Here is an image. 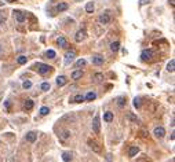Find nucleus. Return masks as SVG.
<instances>
[{
    "label": "nucleus",
    "instance_id": "f257e3e1",
    "mask_svg": "<svg viewBox=\"0 0 175 162\" xmlns=\"http://www.w3.org/2000/svg\"><path fill=\"white\" fill-rule=\"evenodd\" d=\"M36 69H37V71L40 74H46V73H48V71L51 70V68L48 65H44V63H36Z\"/></svg>",
    "mask_w": 175,
    "mask_h": 162
},
{
    "label": "nucleus",
    "instance_id": "f03ea898",
    "mask_svg": "<svg viewBox=\"0 0 175 162\" xmlns=\"http://www.w3.org/2000/svg\"><path fill=\"white\" fill-rule=\"evenodd\" d=\"M75 56H76V52L75 51H68L66 55H65V65H70L72 62H73Z\"/></svg>",
    "mask_w": 175,
    "mask_h": 162
},
{
    "label": "nucleus",
    "instance_id": "7ed1b4c3",
    "mask_svg": "<svg viewBox=\"0 0 175 162\" xmlns=\"http://www.w3.org/2000/svg\"><path fill=\"white\" fill-rule=\"evenodd\" d=\"M152 58H153V52L150 51V50H143L142 54H141V59L145 60V62H146V60H150Z\"/></svg>",
    "mask_w": 175,
    "mask_h": 162
},
{
    "label": "nucleus",
    "instance_id": "20e7f679",
    "mask_svg": "<svg viewBox=\"0 0 175 162\" xmlns=\"http://www.w3.org/2000/svg\"><path fill=\"white\" fill-rule=\"evenodd\" d=\"M99 126H101V124H99V116H95L94 117V121H92V129H94V132L98 135L99 133Z\"/></svg>",
    "mask_w": 175,
    "mask_h": 162
},
{
    "label": "nucleus",
    "instance_id": "39448f33",
    "mask_svg": "<svg viewBox=\"0 0 175 162\" xmlns=\"http://www.w3.org/2000/svg\"><path fill=\"white\" fill-rule=\"evenodd\" d=\"M86 36H87L86 30H84V29H81V30H79V32L76 33V36H75V40H76L77 43H80V41H83V40L86 39Z\"/></svg>",
    "mask_w": 175,
    "mask_h": 162
},
{
    "label": "nucleus",
    "instance_id": "423d86ee",
    "mask_svg": "<svg viewBox=\"0 0 175 162\" xmlns=\"http://www.w3.org/2000/svg\"><path fill=\"white\" fill-rule=\"evenodd\" d=\"M99 22L104 23V25H108V23L110 22V15H109V12L102 14V15L99 17Z\"/></svg>",
    "mask_w": 175,
    "mask_h": 162
},
{
    "label": "nucleus",
    "instance_id": "0eeeda50",
    "mask_svg": "<svg viewBox=\"0 0 175 162\" xmlns=\"http://www.w3.org/2000/svg\"><path fill=\"white\" fill-rule=\"evenodd\" d=\"M154 135H156L157 137H164V135H166V129H164L163 126H157L156 129H154Z\"/></svg>",
    "mask_w": 175,
    "mask_h": 162
},
{
    "label": "nucleus",
    "instance_id": "6e6552de",
    "mask_svg": "<svg viewBox=\"0 0 175 162\" xmlns=\"http://www.w3.org/2000/svg\"><path fill=\"white\" fill-rule=\"evenodd\" d=\"M25 139H26L28 141H31V143H33V141H36V139H37V135H36V133H35V132H29V133H26Z\"/></svg>",
    "mask_w": 175,
    "mask_h": 162
},
{
    "label": "nucleus",
    "instance_id": "1a4fd4ad",
    "mask_svg": "<svg viewBox=\"0 0 175 162\" xmlns=\"http://www.w3.org/2000/svg\"><path fill=\"white\" fill-rule=\"evenodd\" d=\"M92 63L99 66V65L104 63V58H102L101 55H94V56H92Z\"/></svg>",
    "mask_w": 175,
    "mask_h": 162
},
{
    "label": "nucleus",
    "instance_id": "9d476101",
    "mask_svg": "<svg viewBox=\"0 0 175 162\" xmlns=\"http://www.w3.org/2000/svg\"><path fill=\"white\" fill-rule=\"evenodd\" d=\"M57 43H58V45H59V47H62V48H66V47H68V41H66V39L64 36H61L59 39L57 40Z\"/></svg>",
    "mask_w": 175,
    "mask_h": 162
},
{
    "label": "nucleus",
    "instance_id": "9b49d317",
    "mask_svg": "<svg viewBox=\"0 0 175 162\" xmlns=\"http://www.w3.org/2000/svg\"><path fill=\"white\" fill-rule=\"evenodd\" d=\"M14 15H15L18 22H23V21H25V15H23V12H21V11H14Z\"/></svg>",
    "mask_w": 175,
    "mask_h": 162
},
{
    "label": "nucleus",
    "instance_id": "f8f14e48",
    "mask_svg": "<svg viewBox=\"0 0 175 162\" xmlns=\"http://www.w3.org/2000/svg\"><path fill=\"white\" fill-rule=\"evenodd\" d=\"M95 98H96V93H95V92H88V93L84 96V100L92 102V100H95Z\"/></svg>",
    "mask_w": 175,
    "mask_h": 162
},
{
    "label": "nucleus",
    "instance_id": "ddd939ff",
    "mask_svg": "<svg viewBox=\"0 0 175 162\" xmlns=\"http://www.w3.org/2000/svg\"><path fill=\"white\" fill-rule=\"evenodd\" d=\"M33 100H31V99H29V100H25V103H23V110H32L33 109Z\"/></svg>",
    "mask_w": 175,
    "mask_h": 162
},
{
    "label": "nucleus",
    "instance_id": "4468645a",
    "mask_svg": "<svg viewBox=\"0 0 175 162\" xmlns=\"http://www.w3.org/2000/svg\"><path fill=\"white\" fill-rule=\"evenodd\" d=\"M119 50H120V43L119 41H113L110 44V51L112 52H117Z\"/></svg>",
    "mask_w": 175,
    "mask_h": 162
},
{
    "label": "nucleus",
    "instance_id": "2eb2a0df",
    "mask_svg": "<svg viewBox=\"0 0 175 162\" xmlns=\"http://www.w3.org/2000/svg\"><path fill=\"white\" fill-rule=\"evenodd\" d=\"M57 10L58 11H65V10H68V3H65V2L58 3L57 4Z\"/></svg>",
    "mask_w": 175,
    "mask_h": 162
},
{
    "label": "nucleus",
    "instance_id": "dca6fc26",
    "mask_svg": "<svg viewBox=\"0 0 175 162\" xmlns=\"http://www.w3.org/2000/svg\"><path fill=\"white\" fill-rule=\"evenodd\" d=\"M81 77H83V71H81V70H76V71L72 73V78H73V80H79Z\"/></svg>",
    "mask_w": 175,
    "mask_h": 162
},
{
    "label": "nucleus",
    "instance_id": "f3484780",
    "mask_svg": "<svg viewBox=\"0 0 175 162\" xmlns=\"http://www.w3.org/2000/svg\"><path fill=\"white\" fill-rule=\"evenodd\" d=\"M57 84L59 85V87H64V85L66 84V77L65 76H59V77L57 78Z\"/></svg>",
    "mask_w": 175,
    "mask_h": 162
},
{
    "label": "nucleus",
    "instance_id": "a211bd4d",
    "mask_svg": "<svg viewBox=\"0 0 175 162\" xmlns=\"http://www.w3.org/2000/svg\"><path fill=\"white\" fill-rule=\"evenodd\" d=\"M104 120H105L106 122H110L112 120H113V113H112V111H106V113L104 114Z\"/></svg>",
    "mask_w": 175,
    "mask_h": 162
},
{
    "label": "nucleus",
    "instance_id": "6ab92c4d",
    "mask_svg": "<svg viewBox=\"0 0 175 162\" xmlns=\"http://www.w3.org/2000/svg\"><path fill=\"white\" fill-rule=\"evenodd\" d=\"M138 151H139L138 147H137V146H132V147L130 148V151H128V155H130V157H135V155L138 154Z\"/></svg>",
    "mask_w": 175,
    "mask_h": 162
},
{
    "label": "nucleus",
    "instance_id": "aec40b11",
    "mask_svg": "<svg viewBox=\"0 0 175 162\" xmlns=\"http://www.w3.org/2000/svg\"><path fill=\"white\" fill-rule=\"evenodd\" d=\"M167 70L170 71V73H174V70H175V60L174 59H171L170 63L167 65Z\"/></svg>",
    "mask_w": 175,
    "mask_h": 162
},
{
    "label": "nucleus",
    "instance_id": "412c9836",
    "mask_svg": "<svg viewBox=\"0 0 175 162\" xmlns=\"http://www.w3.org/2000/svg\"><path fill=\"white\" fill-rule=\"evenodd\" d=\"M62 159H64L65 162H70L72 161V154L70 152H64V154H62Z\"/></svg>",
    "mask_w": 175,
    "mask_h": 162
},
{
    "label": "nucleus",
    "instance_id": "4be33fe9",
    "mask_svg": "<svg viewBox=\"0 0 175 162\" xmlns=\"http://www.w3.org/2000/svg\"><path fill=\"white\" fill-rule=\"evenodd\" d=\"M73 102H75V103H81V102H84V96H83L81 93L76 95V96L73 98Z\"/></svg>",
    "mask_w": 175,
    "mask_h": 162
},
{
    "label": "nucleus",
    "instance_id": "5701e85b",
    "mask_svg": "<svg viewBox=\"0 0 175 162\" xmlns=\"http://www.w3.org/2000/svg\"><path fill=\"white\" fill-rule=\"evenodd\" d=\"M86 11L87 12H92V11H94V3H87L86 4Z\"/></svg>",
    "mask_w": 175,
    "mask_h": 162
},
{
    "label": "nucleus",
    "instance_id": "b1692460",
    "mask_svg": "<svg viewBox=\"0 0 175 162\" xmlns=\"http://www.w3.org/2000/svg\"><path fill=\"white\" fill-rule=\"evenodd\" d=\"M17 60H18V63H19V65H25V63H26V60H28V58H26L25 55H21V56H18V59H17Z\"/></svg>",
    "mask_w": 175,
    "mask_h": 162
},
{
    "label": "nucleus",
    "instance_id": "393cba45",
    "mask_svg": "<svg viewBox=\"0 0 175 162\" xmlns=\"http://www.w3.org/2000/svg\"><path fill=\"white\" fill-rule=\"evenodd\" d=\"M69 136H70V132H69V131H64V132L61 133V139H62V140H66Z\"/></svg>",
    "mask_w": 175,
    "mask_h": 162
},
{
    "label": "nucleus",
    "instance_id": "a878e982",
    "mask_svg": "<svg viewBox=\"0 0 175 162\" xmlns=\"http://www.w3.org/2000/svg\"><path fill=\"white\" fill-rule=\"evenodd\" d=\"M46 55L48 56V58L52 59V58H55V51H54V50H48V51L46 52Z\"/></svg>",
    "mask_w": 175,
    "mask_h": 162
},
{
    "label": "nucleus",
    "instance_id": "bb28decb",
    "mask_svg": "<svg viewBox=\"0 0 175 162\" xmlns=\"http://www.w3.org/2000/svg\"><path fill=\"white\" fill-rule=\"evenodd\" d=\"M88 143H90L91 148H94V151H95V152H99V147L96 146V143H94V141H88Z\"/></svg>",
    "mask_w": 175,
    "mask_h": 162
},
{
    "label": "nucleus",
    "instance_id": "cd10ccee",
    "mask_svg": "<svg viewBox=\"0 0 175 162\" xmlns=\"http://www.w3.org/2000/svg\"><path fill=\"white\" fill-rule=\"evenodd\" d=\"M134 107L135 109H139L141 107V99L139 98H135L134 99Z\"/></svg>",
    "mask_w": 175,
    "mask_h": 162
},
{
    "label": "nucleus",
    "instance_id": "c85d7f7f",
    "mask_svg": "<svg viewBox=\"0 0 175 162\" xmlns=\"http://www.w3.org/2000/svg\"><path fill=\"white\" fill-rule=\"evenodd\" d=\"M86 63H87V62L84 59H79V60L76 62V68H81V66H84Z\"/></svg>",
    "mask_w": 175,
    "mask_h": 162
},
{
    "label": "nucleus",
    "instance_id": "c756f323",
    "mask_svg": "<svg viewBox=\"0 0 175 162\" xmlns=\"http://www.w3.org/2000/svg\"><path fill=\"white\" fill-rule=\"evenodd\" d=\"M22 87H23V89H29V88L32 87V83H31V81H23Z\"/></svg>",
    "mask_w": 175,
    "mask_h": 162
},
{
    "label": "nucleus",
    "instance_id": "7c9ffc66",
    "mask_svg": "<svg viewBox=\"0 0 175 162\" xmlns=\"http://www.w3.org/2000/svg\"><path fill=\"white\" fill-rule=\"evenodd\" d=\"M48 113H50L48 107H41V109H40V114H41V116H47Z\"/></svg>",
    "mask_w": 175,
    "mask_h": 162
},
{
    "label": "nucleus",
    "instance_id": "2f4dec72",
    "mask_svg": "<svg viewBox=\"0 0 175 162\" xmlns=\"http://www.w3.org/2000/svg\"><path fill=\"white\" fill-rule=\"evenodd\" d=\"M41 89H43V91H48V89H50V84H48V83H43L41 84Z\"/></svg>",
    "mask_w": 175,
    "mask_h": 162
},
{
    "label": "nucleus",
    "instance_id": "473e14b6",
    "mask_svg": "<svg viewBox=\"0 0 175 162\" xmlns=\"http://www.w3.org/2000/svg\"><path fill=\"white\" fill-rule=\"evenodd\" d=\"M124 104H125V99H124V98H119V106L123 107Z\"/></svg>",
    "mask_w": 175,
    "mask_h": 162
},
{
    "label": "nucleus",
    "instance_id": "72a5a7b5",
    "mask_svg": "<svg viewBox=\"0 0 175 162\" xmlns=\"http://www.w3.org/2000/svg\"><path fill=\"white\" fill-rule=\"evenodd\" d=\"M102 78H104V76H102L101 73H96V74H95V80H96V81H101Z\"/></svg>",
    "mask_w": 175,
    "mask_h": 162
},
{
    "label": "nucleus",
    "instance_id": "f704fd0d",
    "mask_svg": "<svg viewBox=\"0 0 175 162\" xmlns=\"http://www.w3.org/2000/svg\"><path fill=\"white\" fill-rule=\"evenodd\" d=\"M150 0H139V6H145V4H148Z\"/></svg>",
    "mask_w": 175,
    "mask_h": 162
},
{
    "label": "nucleus",
    "instance_id": "c9c22d12",
    "mask_svg": "<svg viewBox=\"0 0 175 162\" xmlns=\"http://www.w3.org/2000/svg\"><path fill=\"white\" fill-rule=\"evenodd\" d=\"M128 118H130V120H132V121H137V117H135L134 114H128Z\"/></svg>",
    "mask_w": 175,
    "mask_h": 162
},
{
    "label": "nucleus",
    "instance_id": "e433bc0d",
    "mask_svg": "<svg viewBox=\"0 0 175 162\" xmlns=\"http://www.w3.org/2000/svg\"><path fill=\"white\" fill-rule=\"evenodd\" d=\"M170 4H171V6L174 7V6H175V0H170Z\"/></svg>",
    "mask_w": 175,
    "mask_h": 162
},
{
    "label": "nucleus",
    "instance_id": "4c0bfd02",
    "mask_svg": "<svg viewBox=\"0 0 175 162\" xmlns=\"http://www.w3.org/2000/svg\"><path fill=\"white\" fill-rule=\"evenodd\" d=\"M4 104H6V107H7V109H8V107H10V102H8V100H7V102H6V103H4Z\"/></svg>",
    "mask_w": 175,
    "mask_h": 162
},
{
    "label": "nucleus",
    "instance_id": "58836bf2",
    "mask_svg": "<svg viewBox=\"0 0 175 162\" xmlns=\"http://www.w3.org/2000/svg\"><path fill=\"white\" fill-rule=\"evenodd\" d=\"M2 98H3V93H0V100H2Z\"/></svg>",
    "mask_w": 175,
    "mask_h": 162
},
{
    "label": "nucleus",
    "instance_id": "ea45409f",
    "mask_svg": "<svg viewBox=\"0 0 175 162\" xmlns=\"http://www.w3.org/2000/svg\"><path fill=\"white\" fill-rule=\"evenodd\" d=\"M77 2H81V0H77Z\"/></svg>",
    "mask_w": 175,
    "mask_h": 162
},
{
    "label": "nucleus",
    "instance_id": "a19ab883",
    "mask_svg": "<svg viewBox=\"0 0 175 162\" xmlns=\"http://www.w3.org/2000/svg\"><path fill=\"white\" fill-rule=\"evenodd\" d=\"M0 50H2V48H0Z\"/></svg>",
    "mask_w": 175,
    "mask_h": 162
}]
</instances>
